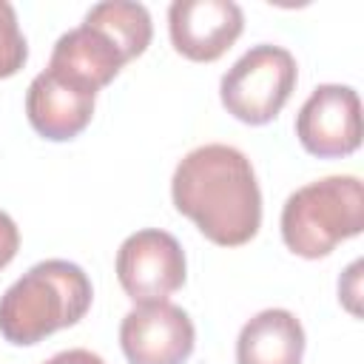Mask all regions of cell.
I'll list each match as a JSON object with an SVG mask.
<instances>
[{
	"label": "cell",
	"instance_id": "cell-1",
	"mask_svg": "<svg viewBox=\"0 0 364 364\" xmlns=\"http://www.w3.org/2000/svg\"><path fill=\"white\" fill-rule=\"evenodd\" d=\"M171 196L205 239L222 247H239L259 233L262 191L250 159L222 142L188 151L171 179Z\"/></svg>",
	"mask_w": 364,
	"mask_h": 364
},
{
	"label": "cell",
	"instance_id": "cell-2",
	"mask_svg": "<svg viewBox=\"0 0 364 364\" xmlns=\"http://www.w3.org/2000/svg\"><path fill=\"white\" fill-rule=\"evenodd\" d=\"M151 34V14L142 3L105 0L91 6L85 20L54 43L48 65L100 91L148 48Z\"/></svg>",
	"mask_w": 364,
	"mask_h": 364
},
{
	"label": "cell",
	"instance_id": "cell-3",
	"mask_svg": "<svg viewBox=\"0 0 364 364\" xmlns=\"http://www.w3.org/2000/svg\"><path fill=\"white\" fill-rule=\"evenodd\" d=\"M91 279L65 259H46L28 267L0 296V333L11 344H37L46 336L77 324L91 307Z\"/></svg>",
	"mask_w": 364,
	"mask_h": 364
},
{
	"label": "cell",
	"instance_id": "cell-4",
	"mask_svg": "<svg viewBox=\"0 0 364 364\" xmlns=\"http://www.w3.org/2000/svg\"><path fill=\"white\" fill-rule=\"evenodd\" d=\"M364 230V185L358 176H324L293 191L282 208V239L304 259H321Z\"/></svg>",
	"mask_w": 364,
	"mask_h": 364
},
{
	"label": "cell",
	"instance_id": "cell-5",
	"mask_svg": "<svg viewBox=\"0 0 364 364\" xmlns=\"http://www.w3.org/2000/svg\"><path fill=\"white\" fill-rule=\"evenodd\" d=\"M296 57L270 43H259L247 48L219 82V97L228 114L247 125L270 122L296 88Z\"/></svg>",
	"mask_w": 364,
	"mask_h": 364
},
{
	"label": "cell",
	"instance_id": "cell-6",
	"mask_svg": "<svg viewBox=\"0 0 364 364\" xmlns=\"http://www.w3.org/2000/svg\"><path fill=\"white\" fill-rule=\"evenodd\" d=\"M117 279L136 304L165 301L185 284V250L168 230H136L117 250Z\"/></svg>",
	"mask_w": 364,
	"mask_h": 364
},
{
	"label": "cell",
	"instance_id": "cell-7",
	"mask_svg": "<svg viewBox=\"0 0 364 364\" xmlns=\"http://www.w3.org/2000/svg\"><path fill=\"white\" fill-rule=\"evenodd\" d=\"M296 136L307 154L330 159L361 145V100L355 88L324 82L313 88L296 117Z\"/></svg>",
	"mask_w": 364,
	"mask_h": 364
},
{
	"label": "cell",
	"instance_id": "cell-8",
	"mask_svg": "<svg viewBox=\"0 0 364 364\" xmlns=\"http://www.w3.org/2000/svg\"><path fill=\"white\" fill-rule=\"evenodd\" d=\"M193 344L191 316L171 301L136 304L119 324V347L128 364H185Z\"/></svg>",
	"mask_w": 364,
	"mask_h": 364
},
{
	"label": "cell",
	"instance_id": "cell-9",
	"mask_svg": "<svg viewBox=\"0 0 364 364\" xmlns=\"http://www.w3.org/2000/svg\"><path fill=\"white\" fill-rule=\"evenodd\" d=\"M245 14L233 0H173L168 31L173 48L193 63L219 60L242 34Z\"/></svg>",
	"mask_w": 364,
	"mask_h": 364
},
{
	"label": "cell",
	"instance_id": "cell-10",
	"mask_svg": "<svg viewBox=\"0 0 364 364\" xmlns=\"http://www.w3.org/2000/svg\"><path fill=\"white\" fill-rule=\"evenodd\" d=\"M94 100H97L94 88L48 65L28 85L26 114L40 136L63 142V139H74L91 122Z\"/></svg>",
	"mask_w": 364,
	"mask_h": 364
},
{
	"label": "cell",
	"instance_id": "cell-11",
	"mask_svg": "<svg viewBox=\"0 0 364 364\" xmlns=\"http://www.w3.org/2000/svg\"><path fill=\"white\" fill-rule=\"evenodd\" d=\"M304 327L282 307H270L245 321L236 338V364H301Z\"/></svg>",
	"mask_w": 364,
	"mask_h": 364
},
{
	"label": "cell",
	"instance_id": "cell-12",
	"mask_svg": "<svg viewBox=\"0 0 364 364\" xmlns=\"http://www.w3.org/2000/svg\"><path fill=\"white\" fill-rule=\"evenodd\" d=\"M26 57H28V46L20 31L14 6L0 0V80L17 74L26 63Z\"/></svg>",
	"mask_w": 364,
	"mask_h": 364
},
{
	"label": "cell",
	"instance_id": "cell-13",
	"mask_svg": "<svg viewBox=\"0 0 364 364\" xmlns=\"http://www.w3.org/2000/svg\"><path fill=\"white\" fill-rule=\"evenodd\" d=\"M17 247H20V230L14 219L6 210H0V270L17 256Z\"/></svg>",
	"mask_w": 364,
	"mask_h": 364
},
{
	"label": "cell",
	"instance_id": "cell-14",
	"mask_svg": "<svg viewBox=\"0 0 364 364\" xmlns=\"http://www.w3.org/2000/svg\"><path fill=\"white\" fill-rule=\"evenodd\" d=\"M43 364H105V361H102L97 353L85 350V347H74V350H63V353L51 355V358L43 361Z\"/></svg>",
	"mask_w": 364,
	"mask_h": 364
}]
</instances>
